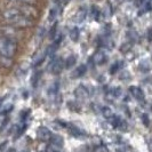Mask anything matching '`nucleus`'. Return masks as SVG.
I'll return each instance as SVG.
<instances>
[{"instance_id":"1","label":"nucleus","mask_w":152,"mask_h":152,"mask_svg":"<svg viewBox=\"0 0 152 152\" xmlns=\"http://www.w3.org/2000/svg\"><path fill=\"white\" fill-rule=\"evenodd\" d=\"M2 17L7 23L14 25V26H18V28H26V26L31 25V23H32L31 18L26 17L18 8L6 9L2 13Z\"/></svg>"},{"instance_id":"2","label":"nucleus","mask_w":152,"mask_h":152,"mask_svg":"<svg viewBox=\"0 0 152 152\" xmlns=\"http://www.w3.org/2000/svg\"><path fill=\"white\" fill-rule=\"evenodd\" d=\"M16 42L5 34H0V60H12L16 53Z\"/></svg>"},{"instance_id":"3","label":"nucleus","mask_w":152,"mask_h":152,"mask_svg":"<svg viewBox=\"0 0 152 152\" xmlns=\"http://www.w3.org/2000/svg\"><path fill=\"white\" fill-rule=\"evenodd\" d=\"M64 61L60 58V57H57V58H55L53 62H52V65H50V71L53 72L54 75H60L62 72V70L64 68Z\"/></svg>"},{"instance_id":"4","label":"nucleus","mask_w":152,"mask_h":152,"mask_svg":"<svg viewBox=\"0 0 152 152\" xmlns=\"http://www.w3.org/2000/svg\"><path fill=\"white\" fill-rule=\"evenodd\" d=\"M37 134H38L39 140H41V141H50V138H52L50 130L48 128H46V127H40Z\"/></svg>"},{"instance_id":"5","label":"nucleus","mask_w":152,"mask_h":152,"mask_svg":"<svg viewBox=\"0 0 152 152\" xmlns=\"http://www.w3.org/2000/svg\"><path fill=\"white\" fill-rule=\"evenodd\" d=\"M129 91H130V93H132V95H133L137 101H140V102L144 101V93H143V91H142L140 87L132 86L129 88Z\"/></svg>"},{"instance_id":"6","label":"nucleus","mask_w":152,"mask_h":152,"mask_svg":"<svg viewBox=\"0 0 152 152\" xmlns=\"http://www.w3.org/2000/svg\"><path fill=\"white\" fill-rule=\"evenodd\" d=\"M86 16H87V10H86V8L81 7L78 9V12H77V14L75 15V22L76 23H81L85 21V18H86Z\"/></svg>"},{"instance_id":"7","label":"nucleus","mask_w":152,"mask_h":152,"mask_svg":"<svg viewBox=\"0 0 152 152\" xmlns=\"http://www.w3.org/2000/svg\"><path fill=\"white\" fill-rule=\"evenodd\" d=\"M50 143L54 148H57V149H61L63 144H64V141H63V137L60 135H52L50 138Z\"/></svg>"},{"instance_id":"8","label":"nucleus","mask_w":152,"mask_h":152,"mask_svg":"<svg viewBox=\"0 0 152 152\" xmlns=\"http://www.w3.org/2000/svg\"><path fill=\"white\" fill-rule=\"evenodd\" d=\"M75 94H76L77 99H87V96H88V91H87V89L85 88L84 86H79V87H77Z\"/></svg>"},{"instance_id":"9","label":"nucleus","mask_w":152,"mask_h":152,"mask_svg":"<svg viewBox=\"0 0 152 152\" xmlns=\"http://www.w3.org/2000/svg\"><path fill=\"white\" fill-rule=\"evenodd\" d=\"M86 71H87V68H86V65L84 64H81V65H79L78 68L72 72V75L71 77L72 78H80V77H83L86 73Z\"/></svg>"},{"instance_id":"10","label":"nucleus","mask_w":152,"mask_h":152,"mask_svg":"<svg viewBox=\"0 0 152 152\" xmlns=\"http://www.w3.org/2000/svg\"><path fill=\"white\" fill-rule=\"evenodd\" d=\"M40 79H41V71H34L33 72V75H32V78H31V84L33 87H37L39 84V81H40Z\"/></svg>"},{"instance_id":"11","label":"nucleus","mask_w":152,"mask_h":152,"mask_svg":"<svg viewBox=\"0 0 152 152\" xmlns=\"http://www.w3.org/2000/svg\"><path fill=\"white\" fill-rule=\"evenodd\" d=\"M105 60H107V56L103 53H101V52L96 53L95 56H94V61H95L96 64H103V63L105 62Z\"/></svg>"},{"instance_id":"12","label":"nucleus","mask_w":152,"mask_h":152,"mask_svg":"<svg viewBox=\"0 0 152 152\" xmlns=\"http://www.w3.org/2000/svg\"><path fill=\"white\" fill-rule=\"evenodd\" d=\"M61 40H62V37H61V38L57 39V40L54 42L53 45H52L50 47H49V48H48V49H47V52H46V53L48 54V55H54V53L56 52V49L58 48V44L61 42Z\"/></svg>"},{"instance_id":"13","label":"nucleus","mask_w":152,"mask_h":152,"mask_svg":"<svg viewBox=\"0 0 152 152\" xmlns=\"http://www.w3.org/2000/svg\"><path fill=\"white\" fill-rule=\"evenodd\" d=\"M109 121L111 122V125L115 127V128H119V126H120V124H121V119H120V117H118V115H112L110 119H109Z\"/></svg>"},{"instance_id":"14","label":"nucleus","mask_w":152,"mask_h":152,"mask_svg":"<svg viewBox=\"0 0 152 152\" xmlns=\"http://www.w3.org/2000/svg\"><path fill=\"white\" fill-rule=\"evenodd\" d=\"M69 133L76 137H79L81 135V130L79 129L78 127H76V126H73V125H70L69 126Z\"/></svg>"},{"instance_id":"15","label":"nucleus","mask_w":152,"mask_h":152,"mask_svg":"<svg viewBox=\"0 0 152 152\" xmlns=\"http://www.w3.org/2000/svg\"><path fill=\"white\" fill-rule=\"evenodd\" d=\"M77 62V58L75 55H70L68 58H66V61L64 62V64H65V66L66 68H71V66H73L75 65V63Z\"/></svg>"},{"instance_id":"16","label":"nucleus","mask_w":152,"mask_h":152,"mask_svg":"<svg viewBox=\"0 0 152 152\" xmlns=\"http://www.w3.org/2000/svg\"><path fill=\"white\" fill-rule=\"evenodd\" d=\"M70 38L72 41H78L79 40V30L77 29V28H73L72 30L70 31Z\"/></svg>"},{"instance_id":"17","label":"nucleus","mask_w":152,"mask_h":152,"mask_svg":"<svg viewBox=\"0 0 152 152\" xmlns=\"http://www.w3.org/2000/svg\"><path fill=\"white\" fill-rule=\"evenodd\" d=\"M91 14L93 16V18L95 20V21H97L99 17V7H96V6H93L91 9Z\"/></svg>"},{"instance_id":"18","label":"nucleus","mask_w":152,"mask_h":152,"mask_svg":"<svg viewBox=\"0 0 152 152\" xmlns=\"http://www.w3.org/2000/svg\"><path fill=\"white\" fill-rule=\"evenodd\" d=\"M56 15H57V9L56 8H52L49 10V15H48V21L49 22H53L56 18Z\"/></svg>"},{"instance_id":"19","label":"nucleus","mask_w":152,"mask_h":152,"mask_svg":"<svg viewBox=\"0 0 152 152\" xmlns=\"http://www.w3.org/2000/svg\"><path fill=\"white\" fill-rule=\"evenodd\" d=\"M102 112H103V115L107 118V120L113 115L112 113V111H111V109H109V107H103V110H102Z\"/></svg>"},{"instance_id":"20","label":"nucleus","mask_w":152,"mask_h":152,"mask_svg":"<svg viewBox=\"0 0 152 152\" xmlns=\"http://www.w3.org/2000/svg\"><path fill=\"white\" fill-rule=\"evenodd\" d=\"M142 122L144 124V126H146V127H149V125H150V120H149V115L146 113H143L142 114Z\"/></svg>"},{"instance_id":"21","label":"nucleus","mask_w":152,"mask_h":152,"mask_svg":"<svg viewBox=\"0 0 152 152\" xmlns=\"http://www.w3.org/2000/svg\"><path fill=\"white\" fill-rule=\"evenodd\" d=\"M12 2H24L25 5H32L34 2V0H8Z\"/></svg>"},{"instance_id":"22","label":"nucleus","mask_w":152,"mask_h":152,"mask_svg":"<svg viewBox=\"0 0 152 152\" xmlns=\"http://www.w3.org/2000/svg\"><path fill=\"white\" fill-rule=\"evenodd\" d=\"M107 1H109V5L111 8H115L120 2V0H107Z\"/></svg>"},{"instance_id":"23","label":"nucleus","mask_w":152,"mask_h":152,"mask_svg":"<svg viewBox=\"0 0 152 152\" xmlns=\"http://www.w3.org/2000/svg\"><path fill=\"white\" fill-rule=\"evenodd\" d=\"M58 91V85L57 84H54L50 88H49V94H56Z\"/></svg>"},{"instance_id":"24","label":"nucleus","mask_w":152,"mask_h":152,"mask_svg":"<svg viewBox=\"0 0 152 152\" xmlns=\"http://www.w3.org/2000/svg\"><path fill=\"white\" fill-rule=\"evenodd\" d=\"M120 94H121V91H120L119 87H117V88H113V89H112V95L115 96V97H118Z\"/></svg>"},{"instance_id":"25","label":"nucleus","mask_w":152,"mask_h":152,"mask_svg":"<svg viewBox=\"0 0 152 152\" xmlns=\"http://www.w3.org/2000/svg\"><path fill=\"white\" fill-rule=\"evenodd\" d=\"M118 69H119V63H115V64H113V65H112V68L110 69V72L113 75V73H115V71H117Z\"/></svg>"},{"instance_id":"26","label":"nucleus","mask_w":152,"mask_h":152,"mask_svg":"<svg viewBox=\"0 0 152 152\" xmlns=\"http://www.w3.org/2000/svg\"><path fill=\"white\" fill-rule=\"evenodd\" d=\"M148 39H149V41H152V29L148 30Z\"/></svg>"},{"instance_id":"27","label":"nucleus","mask_w":152,"mask_h":152,"mask_svg":"<svg viewBox=\"0 0 152 152\" xmlns=\"http://www.w3.org/2000/svg\"><path fill=\"white\" fill-rule=\"evenodd\" d=\"M56 25H54L53 26V30H50V38H54L55 37V31H56Z\"/></svg>"},{"instance_id":"28","label":"nucleus","mask_w":152,"mask_h":152,"mask_svg":"<svg viewBox=\"0 0 152 152\" xmlns=\"http://www.w3.org/2000/svg\"><path fill=\"white\" fill-rule=\"evenodd\" d=\"M6 144H7V142H4V143H0V152L4 150V148L6 146Z\"/></svg>"},{"instance_id":"29","label":"nucleus","mask_w":152,"mask_h":152,"mask_svg":"<svg viewBox=\"0 0 152 152\" xmlns=\"http://www.w3.org/2000/svg\"><path fill=\"white\" fill-rule=\"evenodd\" d=\"M2 105H4V97H0V111H1Z\"/></svg>"},{"instance_id":"30","label":"nucleus","mask_w":152,"mask_h":152,"mask_svg":"<svg viewBox=\"0 0 152 152\" xmlns=\"http://www.w3.org/2000/svg\"><path fill=\"white\" fill-rule=\"evenodd\" d=\"M60 1H61V0H54V2H56V4H57V2H60Z\"/></svg>"},{"instance_id":"31","label":"nucleus","mask_w":152,"mask_h":152,"mask_svg":"<svg viewBox=\"0 0 152 152\" xmlns=\"http://www.w3.org/2000/svg\"><path fill=\"white\" fill-rule=\"evenodd\" d=\"M151 58H152V56H151Z\"/></svg>"}]
</instances>
